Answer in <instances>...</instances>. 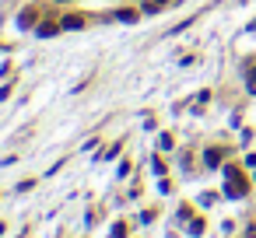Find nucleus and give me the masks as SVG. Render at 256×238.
<instances>
[{
  "instance_id": "f257e3e1",
  "label": "nucleus",
  "mask_w": 256,
  "mask_h": 238,
  "mask_svg": "<svg viewBox=\"0 0 256 238\" xmlns=\"http://www.w3.org/2000/svg\"><path fill=\"white\" fill-rule=\"evenodd\" d=\"M249 193V182H246V175L239 172L235 165L224 168V196H232V200H242Z\"/></svg>"
},
{
  "instance_id": "f03ea898",
  "label": "nucleus",
  "mask_w": 256,
  "mask_h": 238,
  "mask_svg": "<svg viewBox=\"0 0 256 238\" xmlns=\"http://www.w3.org/2000/svg\"><path fill=\"white\" fill-rule=\"evenodd\" d=\"M39 14H42V7H39V4L25 7V11L18 14V28H35V25H39Z\"/></svg>"
},
{
  "instance_id": "7ed1b4c3",
  "label": "nucleus",
  "mask_w": 256,
  "mask_h": 238,
  "mask_svg": "<svg viewBox=\"0 0 256 238\" xmlns=\"http://www.w3.org/2000/svg\"><path fill=\"white\" fill-rule=\"evenodd\" d=\"M56 32H64V28H60L53 18H42V21L35 25V35H39V39H49V35H56Z\"/></svg>"
},
{
  "instance_id": "20e7f679",
  "label": "nucleus",
  "mask_w": 256,
  "mask_h": 238,
  "mask_svg": "<svg viewBox=\"0 0 256 238\" xmlns=\"http://www.w3.org/2000/svg\"><path fill=\"white\" fill-rule=\"evenodd\" d=\"M60 28H64V32H78V28H84V14H64V18H60Z\"/></svg>"
},
{
  "instance_id": "39448f33",
  "label": "nucleus",
  "mask_w": 256,
  "mask_h": 238,
  "mask_svg": "<svg viewBox=\"0 0 256 238\" xmlns=\"http://www.w3.org/2000/svg\"><path fill=\"white\" fill-rule=\"evenodd\" d=\"M221 161H224V147H210V151L204 154V165H207V168H218Z\"/></svg>"
},
{
  "instance_id": "423d86ee",
  "label": "nucleus",
  "mask_w": 256,
  "mask_h": 238,
  "mask_svg": "<svg viewBox=\"0 0 256 238\" xmlns=\"http://www.w3.org/2000/svg\"><path fill=\"white\" fill-rule=\"evenodd\" d=\"M141 14H144V11H133V7H119V11H116V21L130 25V21H141Z\"/></svg>"
},
{
  "instance_id": "0eeeda50",
  "label": "nucleus",
  "mask_w": 256,
  "mask_h": 238,
  "mask_svg": "<svg viewBox=\"0 0 256 238\" xmlns=\"http://www.w3.org/2000/svg\"><path fill=\"white\" fill-rule=\"evenodd\" d=\"M127 231H130L127 221H116V224H112V238H127Z\"/></svg>"
},
{
  "instance_id": "6e6552de",
  "label": "nucleus",
  "mask_w": 256,
  "mask_h": 238,
  "mask_svg": "<svg viewBox=\"0 0 256 238\" xmlns=\"http://www.w3.org/2000/svg\"><path fill=\"white\" fill-rule=\"evenodd\" d=\"M172 133H161V137H158V151H172Z\"/></svg>"
},
{
  "instance_id": "1a4fd4ad",
  "label": "nucleus",
  "mask_w": 256,
  "mask_h": 238,
  "mask_svg": "<svg viewBox=\"0 0 256 238\" xmlns=\"http://www.w3.org/2000/svg\"><path fill=\"white\" fill-rule=\"evenodd\" d=\"M204 231V221L200 217H190V235H200Z\"/></svg>"
},
{
  "instance_id": "9d476101",
  "label": "nucleus",
  "mask_w": 256,
  "mask_h": 238,
  "mask_svg": "<svg viewBox=\"0 0 256 238\" xmlns=\"http://www.w3.org/2000/svg\"><path fill=\"white\" fill-rule=\"evenodd\" d=\"M151 165H155V172H158V175H165V158H161V154H155Z\"/></svg>"
},
{
  "instance_id": "9b49d317",
  "label": "nucleus",
  "mask_w": 256,
  "mask_h": 238,
  "mask_svg": "<svg viewBox=\"0 0 256 238\" xmlns=\"http://www.w3.org/2000/svg\"><path fill=\"white\" fill-rule=\"evenodd\" d=\"M116 154H119V144H112V147H109V151H102V158H105V161H112Z\"/></svg>"
},
{
  "instance_id": "f8f14e48",
  "label": "nucleus",
  "mask_w": 256,
  "mask_h": 238,
  "mask_svg": "<svg viewBox=\"0 0 256 238\" xmlns=\"http://www.w3.org/2000/svg\"><path fill=\"white\" fill-rule=\"evenodd\" d=\"M190 217H193V207L186 203V207H183V210H179V221H190Z\"/></svg>"
},
{
  "instance_id": "ddd939ff",
  "label": "nucleus",
  "mask_w": 256,
  "mask_h": 238,
  "mask_svg": "<svg viewBox=\"0 0 256 238\" xmlns=\"http://www.w3.org/2000/svg\"><path fill=\"white\" fill-rule=\"evenodd\" d=\"M249 91H253V95H256V67H253V70H249Z\"/></svg>"
},
{
  "instance_id": "4468645a",
  "label": "nucleus",
  "mask_w": 256,
  "mask_h": 238,
  "mask_svg": "<svg viewBox=\"0 0 256 238\" xmlns=\"http://www.w3.org/2000/svg\"><path fill=\"white\" fill-rule=\"evenodd\" d=\"M11 98V84H4V88H0V102H7Z\"/></svg>"
},
{
  "instance_id": "2eb2a0df",
  "label": "nucleus",
  "mask_w": 256,
  "mask_h": 238,
  "mask_svg": "<svg viewBox=\"0 0 256 238\" xmlns=\"http://www.w3.org/2000/svg\"><path fill=\"white\" fill-rule=\"evenodd\" d=\"M246 238H256V228H249V235H246Z\"/></svg>"
},
{
  "instance_id": "dca6fc26",
  "label": "nucleus",
  "mask_w": 256,
  "mask_h": 238,
  "mask_svg": "<svg viewBox=\"0 0 256 238\" xmlns=\"http://www.w3.org/2000/svg\"><path fill=\"white\" fill-rule=\"evenodd\" d=\"M56 4H67V0H56Z\"/></svg>"
},
{
  "instance_id": "f3484780",
  "label": "nucleus",
  "mask_w": 256,
  "mask_h": 238,
  "mask_svg": "<svg viewBox=\"0 0 256 238\" xmlns=\"http://www.w3.org/2000/svg\"><path fill=\"white\" fill-rule=\"evenodd\" d=\"M141 4H144V0H141Z\"/></svg>"
}]
</instances>
